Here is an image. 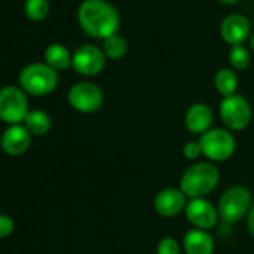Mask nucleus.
<instances>
[{"mask_svg": "<svg viewBox=\"0 0 254 254\" xmlns=\"http://www.w3.org/2000/svg\"><path fill=\"white\" fill-rule=\"evenodd\" d=\"M78 21L88 36L105 41L117 35L120 14L105 0H85L78 9Z\"/></svg>", "mask_w": 254, "mask_h": 254, "instance_id": "f257e3e1", "label": "nucleus"}, {"mask_svg": "<svg viewBox=\"0 0 254 254\" xmlns=\"http://www.w3.org/2000/svg\"><path fill=\"white\" fill-rule=\"evenodd\" d=\"M218 169L212 163L200 162L186 169L181 177L180 190L190 199H199L212 193L214 189L218 186Z\"/></svg>", "mask_w": 254, "mask_h": 254, "instance_id": "f03ea898", "label": "nucleus"}, {"mask_svg": "<svg viewBox=\"0 0 254 254\" xmlns=\"http://www.w3.org/2000/svg\"><path fill=\"white\" fill-rule=\"evenodd\" d=\"M18 81L24 91L33 96H45L56 90L59 84V75L56 69L48 64L32 63L20 72Z\"/></svg>", "mask_w": 254, "mask_h": 254, "instance_id": "7ed1b4c3", "label": "nucleus"}, {"mask_svg": "<svg viewBox=\"0 0 254 254\" xmlns=\"http://www.w3.org/2000/svg\"><path fill=\"white\" fill-rule=\"evenodd\" d=\"M251 206L250 190L244 186H233L221 194L217 211L224 223L235 224L248 215Z\"/></svg>", "mask_w": 254, "mask_h": 254, "instance_id": "20e7f679", "label": "nucleus"}, {"mask_svg": "<svg viewBox=\"0 0 254 254\" xmlns=\"http://www.w3.org/2000/svg\"><path fill=\"white\" fill-rule=\"evenodd\" d=\"M202 154L211 162H224L230 159L236 148V141L229 130L209 129L199 139Z\"/></svg>", "mask_w": 254, "mask_h": 254, "instance_id": "39448f33", "label": "nucleus"}, {"mask_svg": "<svg viewBox=\"0 0 254 254\" xmlns=\"http://www.w3.org/2000/svg\"><path fill=\"white\" fill-rule=\"evenodd\" d=\"M29 114V102L24 91L14 85L0 90V120L8 124H20Z\"/></svg>", "mask_w": 254, "mask_h": 254, "instance_id": "423d86ee", "label": "nucleus"}, {"mask_svg": "<svg viewBox=\"0 0 254 254\" xmlns=\"http://www.w3.org/2000/svg\"><path fill=\"white\" fill-rule=\"evenodd\" d=\"M220 118L229 130H244L251 121V106L244 96L224 97L220 103Z\"/></svg>", "mask_w": 254, "mask_h": 254, "instance_id": "0eeeda50", "label": "nucleus"}, {"mask_svg": "<svg viewBox=\"0 0 254 254\" xmlns=\"http://www.w3.org/2000/svg\"><path fill=\"white\" fill-rule=\"evenodd\" d=\"M103 99L105 97L102 88L88 81L73 84L67 94L70 106L82 114H93L99 111L103 105Z\"/></svg>", "mask_w": 254, "mask_h": 254, "instance_id": "6e6552de", "label": "nucleus"}, {"mask_svg": "<svg viewBox=\"0 0 254 254\" xmlns=\"http://www.w3.org/2000/svg\"><path fill=\"white\" fill-rule=\"evenodd\" d=\"M105 59L103 50L96 45H82L72 56V67L84 76H94L103 70Z\"/></svg>", "mask_w": 254, "mask_h": 254, "instance_id": "1a4fd4ad", "label": "nucleus"}, {"mask_svg": "<svg viewBox=\"0 0 254 254\" xmlns=\"http://www.w3.org/2000/svg\"><path fill=\"white\" fill-rule=\"evenodd\" d=\"M186 217L193 227L200 230L212 229L220 218L217 208L205 197L190 199L186 205Z\"/></svg>", "mask_w": 254, "mask_h": 254, "instance_id": "9d476101", "label": "nucleus"}, {"mask_svg": "<svg viewBox=\"0 0 254 254\" xmlns=\"http://www.w3.org/2000/svg\"><path fill=\"white\" fill-rule=\"evenodd\" d=\"M220 32L226 44L232 47H238V45H242V42H245L250 38L251 26L247 17L241 14H232L223 20Z\"/></svg>", "mask_w": 254, "mask_h": 254, "instance_id": "9b49d317", "label": "nucleus"}, {"mask_svg": "<svg viewBox=\"0 0 254 254\" xmlns=\"http://www.w3.org/2000/svg\"><path fill=\"white\" fill-rule=\"evenodd\" d=\"M32 144V135L21 124H12L3 132L0 145L3 151L9 156H21L24 154Z\"/></svg>", "mask_w": 254, "mask_h": 254, "instance_id": "f8f14e48", "label": "nucleus"}, {"mask_svg": "<svg viewBox=\"0 0 254 254\" xmlns=\"http://www.w3.org/2000/svg\"><path fill=\"white\" fill-rule=\"evenodd\" d=\"M186 197L187 196L180 189H172V187L163 189L154 197V209L162 217H169V218L175 217L183 209H186L187 205Z\"/></svg>", "mask_w": 254, "mask_h": 254, "instance_id": "ddd939ff", "label": "nucleus"}, {"mask_svg": "<svg viewBox=\"0 0 254 254\" xmlns=\"http://www.w3.org/2000/svg\"><path fill=\"white\" fill-rule=\"evenodd\" d=\"M212 120H214V114H212V109L208 105L194 103L187 109L184 123H186V127H187V130L190 133L203 135L205 132L209 130Z\"/></svg>", "mask_w": 254, "mask_h": 254, "instance_id": "4468645a", "label": "nucleus"}, {"mask_svg": "<svg viewBox=\"0 0 254 254\" xmlns=\"http://www.w3.org/2000/svg\"><path fill=\"white\" fill-rule=\"evenodd\" d=\"M183 247L187 254H212L215 244L206 230L191 229L184 235Z\"/></svg>", "mask_w": 254, "mask_h": 254, "instance_id": "2eb2a0df", "label": "nucleus"}, {"mask_svg": "<svg viewBox=\"0 0 254 254\" xmlns=\"http://www.w3.org/2000/svg\"><path fill=\"white\" fill-rule=\"evenodd\" d=\"M24 127L30 132L32 136H44L51 129V117L39 109L29 111L24 120Z\"/></svg>", "mask_w": 254, "mask_h": 254, "instance_id": "dca6fc26", "label": "nucleus"}, {"mask_svg": "<svg viewBox=\"0 0 254 254\" xmlns=\"http://www.w3.org/2000/svg\"><path fill=\"white\" fill-rule=\"evenodd\" d=\"M45 60H47V64L56 70L67 69L72 64V56L69 50L63 47L62 44H51L45 50Z\"/></svg>", "mask_w": 254, "mask_h": 254, "instance_id": "f3484780", "label": "nucleus"}, {"mask_svg": "<svg viewBox=\"0 0 254 254\" xmlns=\"http://www.w3.org/2000/svg\"><path fill=\"white\" fill-rule=\"evenodd\" d=\"M214 85L223 97L233 96L238 88V76L230 69H220L214 76Z\"/></svg>", "mask_w": 254, "mask_h": 254, "instance_id": "a211bd4d", "label": "nucleus"}, {"mask_svg": "<svg viewBox=\"0 0 254 254\" xmlns=\"http://www.w3.org/2000/svg\"><path fill=\"white\" fill-rule=\"evenodd\" d=\"M103 53L111 60H121L127 53V42L120 35H114L103 41Z\"/></svg>", "mask_w": 254, "mask_h": 254, "instance_id": "6ab92c4d", "label": "nucleus"}, {"mask_svg": "<svg viewBox=\"0 0 254 254\" xmlns=\"http://www.w3.org/2000/svg\"><path fill=\"white\" fill-rule=\"evenodd\" d=\"M26 15L33 21L44 20L50 12V2L48 0H26Z\"/></svg>", "mask_w": 254, "mask_h": 254, "instance_id": "aec40b11", "label": "nucleus"}, {"mask_svg": "<svg viewBox=\"0 0 254 254\" xmlns=\"http://www.w3.org/2000/svg\"><path fill=\"white\" fill-rule=\"evenodd\" d=\"M229 62L235 69L244 70L250 64V53H248V50H245L242 45L232 47V50L229 53Z\"/></svg>", "mask_w": 254, "mask_h": 254, "instance_id": "412c9836", "label": "nucleus"}, {"mask_svg": "<svg viewBox=\"0 0 254 254\" xmlns=\"http://www.w3.org/2000/svg\"><path fill=\"white\" fill-rule=\"evenodd\" d=\"M157 254H180V244L172 236H165L157 244Z\"/></svg>", "mask_w": 254, "mask_h": 254, "instance_id": "4be33fe9", "label": "nucleus"}, {"mask_svg": "<svg viewBox=\"0 0 254 254\" xmlns=\"http://www.w3.org/2000/svg\"><path fill=\"white\" fill-rule=\"evenodd\" d=\"M15 229V223L9 215L0 214V239H5L12 235Z\"/></svg>", "mask_w": 254, "mask_h": 254, "instance_id": "5701e85b", "label": "nucleus"}, {"mask_svg": "<svg viewBox=\"0 0 254 254\" xmlns=\"http://www.w3.org/2000/svg\"><path fill=\"white\" fill-rule=\"evenodd\" d=\"M183 154L189 160H196L197 157H200L202 156V148H200L199 141H189L183 148Z\"/></svg>", "mask_w": 254, "mask_h": 254, "instance_id": "b1692460", "label": "nucleus"}, {"mask_svg": "<svg viewBox=\"0 0 254 254\" xmlns=\"http://www.w3.org/2000/svg\"><path fill=\"white\" fill-rule=\"evenodd\" d=\"M247 227H248V232L251 233V236L254 238V205L251 206V209L247 215Z\"/></svg>", "mask_w": 254, "mask_h": 254, "instance_id": "393cba45", "label": "nucleus"}, {"mask_svg": "<svg viewBox=\"0 0 254 254\" xmlns=\"http://www.w3.org/2000/svg\"><path fill=\"white\" fill-rule=\"evenodd\" d=\"M221 3H226V5H233L236 2H239V0H220Z\"/></svg>", "mask_w": 254, "mask_h": 254, "instance_id": "a878e982", "label": "nucleus"}, {"mask_svg": "<svg viewBox=\"0 0 254 254\" xmlns=\"http://www.w3.org/2000/svg\"><path fill=\"white\" fill-rule=\"evenodd\" d=\"M250 48H251V50L254 51V33H253V35L250 36Z\"/></svg>", "mask_w": 254, "mask_h": 254, "instance_id": "bb28decb", "label": "nucleus"}]
</instances>
